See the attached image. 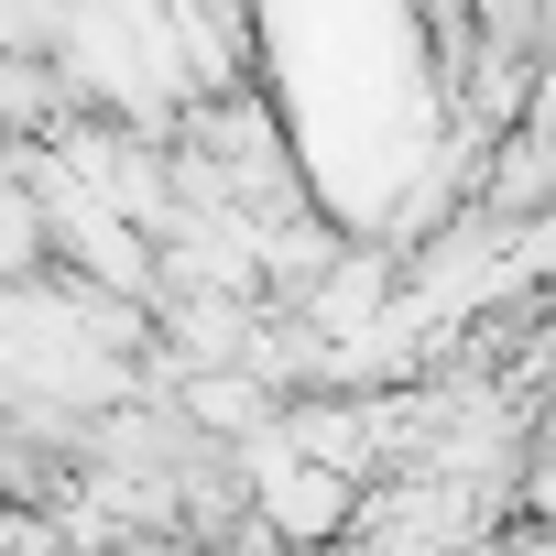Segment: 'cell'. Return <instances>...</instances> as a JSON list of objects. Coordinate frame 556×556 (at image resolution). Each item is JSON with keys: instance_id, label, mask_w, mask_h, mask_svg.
<instances>
[]
</instances>
